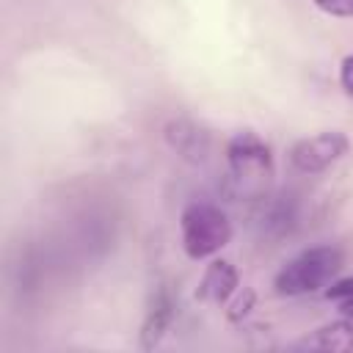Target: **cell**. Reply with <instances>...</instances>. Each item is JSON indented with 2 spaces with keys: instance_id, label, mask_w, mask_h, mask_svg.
Here are the masks:
<instances>
[{
  "instance_id": "3957f363",
  "label": "cell",
  "mask_w": 353,
  "mask_h": 353,
  "mask_svg": "<svg viewBox=\"0 0 353 353\" xmlns=\"http://www.w3.org/2000/svg\"><path fill=\"white\" fill-rule=\"evenodd\" d=\"M179 237L190 259H207L232 240V221L218 204L196 199L179 212Z\"/></svg>"
},
{
  "instance_id": "4fadbf2b",
  "label": "cell",
  "mask_w": 353,
  "mask_h": 353,
  "mask_svg": "<svg viewBox=\"0 0 353 353\" xmlns=\"http://www.w3.org/2000/svg\"><path fill=\"white\" fill-rule=\"evenodd\" d=\"M339 85H342L345 94L353 99V52L339 63Z\"/></svg>"
},
{
  "instance_id": "30bf717a",
  "label": "cell",
  "mask_w": 353,
  "mask_h": 353,
  "mask_svg": "<svg viewBox=\"0 0 353 353\" xmlns=\"http://www.w3.org/2000/svg\"><path fill=\"white\" fill-rule=\"evenodd\" d=\"M232 303H229V309H226V317L232 320V323H240L248 312H251V306H254V301H256V295H254V290L251 287H237V292L229 298Z\"/></svg>"
},
{
  "instance_id": "8fae6325",
  "label": "cell",
  "mask_w": 353,
  "mask_h": 353,
  "mask_svg": "<svg viewBox=\"0 0 353 353\" xmlns=\"http://www.w3.org/2000/svg\"><path fill=\"white\" fill-rule=\"evenodd\" d=\"M312 3L331 17H353V0H312Z\"/></svg>"
},
{
  "instance_id": "7a4b0ae2",
  "label": "cell",
  "mask_w": 353,
  "mask_h": 353,
  "mask_svg": "<svg viewBox=\"0 0 353 353\" xmlns=\"http://www.w3.org/2000/svg\"><path fill=\"white\" fill-rule=\"evenodd\" d=\"M342 265H345V256L336 245L303 248L301 254H295L292 259H287L279 268V273L273 279V290L281 298H298V295L317 292L336 279Z\"/></svg>"
},
{
  "instance_id": "8992f818",
  "label": "cell",
  "mask_w": 353,
  "mask_h": 353,
  "mask_svg": "<svg viewBox=\"0 0 353 353\" xmlns=\"http://www.w3.org/2000/svg\"><path fill=\"white\" fill-rule=\"evenodd\" d=\"M237 287H240L237 268L229 259H212L199 281L196 298L204 303H229V298L237 292Z\"/></svg>"
},
{
  "instance_id": "5b68a950",
  "label": "cell",
  "mask_w": 353,
  "mask_h": 353,
  "mask_svg": "<svg viewBox=\"0 0 353 353\" xmlns=\"http://www.w3.org/2000/svg\"><path fill=\"white\" fill-rule=\"evenodd\" d=\"M163 132L168 146L188 163H201L210 152V135L193 119H171Z\"/></svg>"
},
{
  "instance_id": "ba28073f",
  "label": "cell",
  "mask_w": 353,
  "mask_h": 353,
  "mask_svg": "<svg viewBox=\"0 0 353 353\" xmlns=\"http://www.w3.org/2000/svg\"><path fill=\"white\" fill-rule=\"evenodd\" d=\"M174 298L168 292V287H157V292L152 295V303L146 309V317H143V325H141V347L143 350H152L160 345V339L165 336L171 320H174Z\"/></svg>"
},
{
  "instance_id": "6da1fadb",
  "label": "cell",
  "mask_w": 353,
  "mask_h": 353,
  "mask_svg": "<svg viewBox=\"0 0 353 353\" xmlns=\"http://www.w3.org/2000/svg\"><path fill=\"white\" fill-rule=\"evenodd\" d=\"M226 165H229V190L243 199H265L268 185L273 179V152L254 132L240 130L226 143Z\"/></svg>"
},
{
  "instance_id": "9c48e42d",
  "label": "cell",
  "mask_w": 353,
  "mask_h": 353,
  "mask_svg": "<svg viewBox=\"0 0 353 353\" xmlns=\"http://www.w3.org/2000/svg\"><path fill=\"white\" fill-rule=\"evenodd\" d=\"M295 223V204L292 196H276V201L268 204V212H262V226L268 232L284 234Z\"/></svg>"
},
{
  "instance_id": "5bb4252c",
  "label": "cell",
  "mask_w": 353,
  "mask_h": 353,
  "mask_svg": "<svg viewBox=\"0 0 353 353\" xmlns=\"http://www.w3.org/2000/svg\"><path fill=\"white\" fill-rule=\"evenodd\" d=\"M339 309H342V314H345V317H353V295L342 298V301H339Z\"/></svg>"
},
{
  "instance_id": "277c9868",
  "label": "cell",
  "mask_w": 353,
  "mask_h": 353,
  "mask_svg": "<svg viewBox=\"0 0 353 353\" xmlns=\"http://www.w3.org/2000/svg\"><path fill=\"white\" fill-rule=\"evenodd\" d=\"M347 149H350V141L342 132L325 130V132H317L312 138H301L298 143H292L290 163L301 174H323L336 160H342Z\"/></svg>"
},
{
  "instance_id": "7c38bea8",
  "label": "cell",
  "mask_w": 353,
  "mask_h": 353,
  "mask_svg": "<svg viewBox=\"0 0 353 353\" xmlns=\"http://www.w3.org/2000/svg\"><path fill=\"white\" fill-rule=\"evenodd\" d=\"M325 295H328L331 301H342V298L353 295V276L339 279V281H331V284H328V290H325Z\"/></svg>"
},
{
  "instance_id": "52a82bcc",
  "label": "cell",
  "mask_w": 353,
  "mask_h": 353,
  "mask_svg": "<svg viewBox=\"0 0 353 353\" xmlns=\"http://www.w3.org/2000/svg\"><path fill=\"white\" fill-rule=\"evenodd\" d=\"M292 350H336V353H353V317H342L334 323H325L314 328L312 334L301 336L290 345Z\"/></svg>"
}]
</instances>
